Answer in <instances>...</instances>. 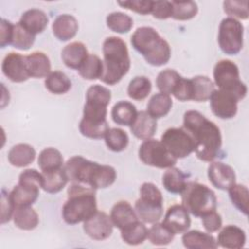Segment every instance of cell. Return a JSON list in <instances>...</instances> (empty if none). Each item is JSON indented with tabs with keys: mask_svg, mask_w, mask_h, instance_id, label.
I'll return each mask as SVG.
<instances>
[{
	"mask_svg": "<svg viewBox=\"0 0 249 249\" xmlns=\"http://www.w3.org/2000/svg\"><path fill=\"white\" fill-rule=\"evenodd\" d=\"M107 27L120 34L127 33L133 26V19L130 16L122 12H113L106 17Z\"/></svg>",
	"mask_w": 249,
	"mask_h": 249,
	"instance_id": "40",
	"label": "cell"
},
{
	"mask_svg": "<svg viewBox=\"0 0 249 249\" xmlns=\"http://www.w3.org/2000/svg\"><path fill=\"white\" fill-rule=\"evenodd\" d=\"M107 148L113 152H122L126 149L129 138L127 133L119 127H109L104 135Z\"/></svg>",
	"mask_w": 249,
	"mask_h": 249,
	"instance_id": "39",
	"label": "cell"
},
{
	"mask_svg": "<svg viewBox=\"0 0 249 249\" xmlns=\"http://www.w3.org/2000/svg\"><path fill=\"white\" fill-rule=\"evenodd\" d=\"M209 100L212 113L222 120L232 119L237 113V103L239 101L230 92L219 89H215Z\"/></svg>",
	"mask_w": 249,
	"mask_h": 249,
	"instance_id": "14",
	"label": "cell"
},
{
	"mask_svg": "<svg viewBox=\"0 0 249 249\" xmlns=\"http://www.w3.org/2000/svg\"><path fill=\"white\" fill-rule=\"evenodd\" d=\"M152 83L145 76H136L128 84L127 94L133 100L141 101L145 99L151 92Z\"/></svg>",
	"mask_w": 249,
	"mask_h": 249,
	"instance_id": "41",
	"label": "cell"
},
{
	"mask_svg": "<svg viewBox=\"0 0 249 249\" xmlns=\"http://www.w3.org/2000/svg\"><path fill=\"white\" fill-rule=\"evenodd\" d=\"M89 55L87 47L82 42H72L61 51V59L65 66L79 70Z\"/></svg>",
	"mask_w": 249,
	"mask_h": 249,
	"instance_id": "22",
	"label": "cell"
},
{
	"mask_svg": "<svg viewBox=\"0 0 249 249\" xmlns=\"http://www.w3.org/2000/svg\"><path fill=\"white\" fill-rule=\"evenodd\" d=\"M190 213L182 204H173L166 210L162 224L174 234L186 232L191 226Z\"/></svg>",
	"mask_w": 249,
	"mask_h": 249,
	"instance_id": "17",
	"label": "cell"
},
{
	"mask_svg": "<svg viewBox=\"0 0 249 249\" xmlns=\"http://www.w3.org/2000/svg\"><path fill=\"white\" fill-rule=\"evenodd\" d=\"M174 234L161 223H154L153 226L148 230L149 241L157 246L168 245L172 242Z\"/></svg>",
	"mask_w": 249,
	"mask_h": 249,
	"instance_id": "42",
	"label": "cell"
},
{
	"mask_svg": "<svg viewBox=\"0 0 249 249\" xmlns=\"http://www.w3.org/2000/svg\"><path fill=\"white\" fill-rule=\"evenodd\" d=\"M118 4L126 9L133 11L140 15L151 14L153 1L151 0H127V1H119Z\"/></svg>",
	"mask_w": 249,
	"mask_h": 249,
	"instance_id": "48",
	"label": "cell"
},
{
	"mask_svg": "<svg viewBox=\"0 0 249 249\" xmlns=\"http://www.w3.org/2000/svg\"><path fill=\"white\" fill-rule=\"evenodd\" d=\"M161 143L175 159L190 156L195 149V143L190 133L183 127L167 128L160 137Z\"/></svg>",
	"mask_w": 249,
	"mask_h": 249,
	"instance_id": "12",
	"label": "cell"
},
{
	"mask_svg": "<svg viewBox=\"0 0 249 249\" xmlns=\"http://www.w3.org/2000/svg\"><path fill=\"white\" fill-rule=\"evenodd\" d=\"M180 195L182 205L195 217L201 218L217 208L215 193L206 185L198 182H187L185 189Z\"/></svg>",
	"mask_w": 249,
	"mask_h": 249,
	"instance_id": "7",
	"label": "cell"
},
{
	"mask_svg": "<svg viewBox=\"0 0 249 249\" xmlns=\"http://www.w3.org/2000/svg\"><path fill=\"white\" fill-rule=\"evenodd\" d=\"M177 100L179 101H189L192 100V84L190 79L181 78L179 81L173 94Z\"/></svg>",
	"mask_w": 249,
	"mask_h": 249,
	"instance_id": "52",
	"label": "cell"
},
{
	"mask_svg": "<svg viewBox=\"0 0 249 249\" xmlns=\"http://www.w3.org/2000/svg\"><path fill=\"white\" fill-rule=\"evenodd\" d=\"M214 85L219 89L232 94L238 101L242 100L247 93L246 85L240 80L237 65L230 59L219 60L213 69Z\"/></svg>",
	"mask_w": 249,
	"mask_h": 249,
	"instance_id": "9",
	"label": "cell"
},
{
	"mask_svg": "<svg viewBox=\"0 0 249 249\" xmlns=\"http://www.w3.org/2000/svg\"><path fill=\"white\" fill-rule=\"evenodd\" d=\"M161 183L164 189L171 194H181L187 184L186 174L178 167H169L162 175Z\"/></svg>",
	"mask_w": 249,
	"mask_h": 249,
	"instance_id": "31",
	"label": "cell"
},
{
	"mask_svg": "<svg viewBox=\"0 0 249 249\" xmlns=\"http://www.w3.org/2000/svg\"><path fill=\"white\" fill-rule=\"evenodd\" d=\"M15 205L11 199L10 193L5 189H2L1 192V224L9 222L14 215Z\"/></svg>",
	"mask_w": 249,
	"mask_h": 249,
	"instance_id": "49",
	"label": "cell"
},
{
	"mask_svg": "<svg viewBox=\"0 0 249 249\" xmlns=\"http://www.w3.org/2000/svg\"><path fill=\"white\" fill-rule=\"evenodd\" d=\"M207 176L210 183L222 191H228L236 181L234 169L222 161H211L207 169Z\"/></svg>",
	"mask_w": 249,
	"mask_h": 249,
	"instance_id": "15",
	"label": "cell"
},
{
	"mask_svg": "<svg viewBox=\"0 0 249 249\" xmlns=\"http://www.w3.org/2000/svg\"><path fill=\"white\" fill-rule=\"evenodd\" d=\"M136 107L129 101L121 100L117 102L111 111V117L115 124L130 126L137 116Z\"/></svg>",
	"mask_w": 249,
	"mask_h": 249,
	"instance_id": "27",
	"label": "cell"
},
{
	"mask_svg": "<svg viewBox=\"0 0 249 249\" xmlns=\"http://www.w3.org/2000/svg\"><path fill=\"white\" fill-rule=\"evenodd\" d=\"M201 221L203 228L209 233L218 231L222 228V217L216 210L202 216Z\"/></svg>",
	"mask_w": 249,
	"mask_h": 249,
	"instance_id": "50",
	"label": "cell"
},
{
	"mask_svg": "<svg viewBox=\"0 0 249 249\" xmlns=\"http://www.w3.org/2000/svg\"><path fill=\"white\" fill-rule=\"evenodd\" d=\"M172 105L173 102L170 95L158 92L150 98L147 104V112L156 120L160 119L169 113Z\"/></svg>",
	"mask_w": 249,
	"mask_h": 249,
	"instance_id": "34",
	"label": "cell"
},
{
	"mask_svg": "<svg viewBox=\"0 0 249 249\" xmlns=\"http://www.w3.org/2000/svg\"><path fill=\"white\" fill-rule=\"evenodd\" d=\"M130 43L150 65L162 66L171 57L169 44L151 26L138 27L131 35Z\"/></svg>",
	"mask_w": 249,
	"mask_h": 249,
	"instance_id": "6",
	"label": "cell"
},
{
	"mask_svg": "<svg viewBox=\"0 0 249 249\" xmlns=\"http://www.w3.org/2000/svg\"><path fill=\"white\" fill-rule=\"evenodd\" d=\"M182 76L174 69H164L160 71L156 79V86L160 92L165 94H173Z\"/></svg>",
	"mask_w": 249,
	"mask_h": 249,
	"instance_id": "38",
	"label": "cell"
},
{
	"mask_svg": "<svg viewBox=\"0 0 249 249\" xmlns=\"http://www.w3.org/2000/svg\"><path fill=\"white\" fill-rule=\"evenodd\" d=\"M134 210L145 224H154L163 215V197L160 189L153 183L145 182L140 187V197L135 201Z\"/></svg>",
	"mask_w": 249,
	"mask_h": 249,
	"instance_id": "8",
	"label": "cell"
},
{
	"mask_svg": "<svg viewBox=\"0 0 249 249\" xmlns=\"http://www.w3.org/2000/svg\"><path fill=\"white\" fill-rule=\"evenodd\" d=\"M18 23L28 32L36 36L47 28L49 18L44 11L39 9H29L21 15Z\"/></svg>",
	"mask_w": 249,
	"mask_h": 249,
	"instance_id": "21",
	"label": "cell"
},
{
	"mask_svg": "<svg viewBox=\"0 0 249 249\" xmlns=\"http://www.w3.org/2000/svg\"><path fill=\"white\" fill-rule=\"evenodd\" d=\"M190 80L192 84V100L196 102L209 100L212 92L215 90V85L210 78L198 75Z\"/></svg>",
	"mask_w": 249,
	"mask_h": 249,
	"instance_id": "30",
	"label": "cell"
},
{
	"mask_svg": "<svg viewBox=\"0 0 249 249\" xmlns=\"http://www.w3.org/2000/svg\"><path fill=\"white\" fill-rule=\"evenodd\" d=\"M111 90L100 85L90 86L86 92L83 118L79 124L82 135L91 139H101L109 128L107 108L111 101Z\"/></svg>",
	"mask_w": 249,
	"mask_h": 249,
	"instance_id": "2",
	"label": "cell"
},
{
	"mask_svg": "<svg viewBox=\"0 0 249 249\" xmlns=\"http://www.w3.org/2000/svg\"><path fill=\"white\" fill-rule=\"evenodd\" d=\"M25 63L28 75L31 78H46L51 73L50 58L42 52H33L25 55Z\"/></svg>",
	"mask_w": 249,
	"mask_h": 249,
	"instance_id": "24",
	"label": "cell"
},
{
	"mask_svg": "<svg viewBox=\"0 0 249 249\" xmlns=\"http://www.w3.org/2000/svg\"><path fill=\"white\" fill-rule=\"evenodd\" d=\"M103 75L100 80L109 86L118 84L130 69V57L125 42L117 36L107 37L102 45Z\"/></svg>",
	"mask_w": 249,
	"mask_h": 249,
	"instance_id": "5",
	"label": "cell"
},
{
	"mask_svg": "<svg viewBox=\"0 0 249 249\" xmlns=\"http://www.w3.org/2000/svg\"><path fill=\"white\" fill-rule=\"evenodd\" d=\"M182 242L188 249H216L218 247L217 240L212 234L197 230L184 232Z\"/></svg>",
	"mask_w": 249,
	"mask_h": 249,
	"instance_id": "25",
	"label": "cell"
},
{
	"mask_svg": "<svg viewBox=\"0 0 249 249\" xmlns=\"http://www.w3.org/2000/svg\"><path fill=\"white\" fill-rule=\"evenodd\" d=\"M151 14L155 18L167 19L172 15L171 1H153Z\"/></svg>",
	"mask_w": 249,
	"mask_h": 249,
	"instance_id": "51",
	"label": "cell"
},
{
	"mask_svg": "<svg viewBox=\"0 0 249 249\" xmlns=\"http://www.w3.org/2000/svg\"><path fill=\"white\" fill-rule=\"evenodd\" d=\"M38 165L42 172L52 171L63 167V157L55 148H45L38 157Z\"/></svg>",
	"mask_w": 249,
	"mask_h": 249,
	"instance_id": "35",
	"label": "cell"
},
{
	"mask_svg": "<svg viewBox=\"0 0 249 249\" xmlns=\"http://www.w3.org/2000/svg\"><path fill=\"white\" fill-rule=\"evenodd\" d=\"M139 160L146 165L157 168H169L176 164L175 159L161 141L150 138L144 140L138 149Z\"/></svg>",
	"mask_w": 249,
	"mask_h": 249,
	"instance_id": "11",
	"label": "cell"
},
{
	"mask_svg": "<svg viewBox=\"0 0 249 249\" xmlns=\"http://www.w3.org/2000/svg\"><path fill=\"white\" fill-rule=\"evenodd\" d=\"M148 230L145 223L137 220L121 230V237L124 243L136 246L142 244L147 239Z\"/></svg>",
	"mask_w": 249,
	"mask_h": 249,
	"instance_id": "29",
	"label": "cell"
},
{
	"mask_svg": "<svg viewBox=\"0 0 249 249\" xmlns=\"http://www.w3.org/2000/svg\"><path fill=\"white\" fill-rule=\"evenodd\" d=\"M79 29V23L76 18L69 14H62L55 18L52 24V30L54 37L62 42L73 39Z\"/></svg>",
	"mask_w": 249,
	"mask_h": 249,
	"instance_id": "18",
	"label": "cell"
},
{
	"mask_svg": "<svg viewBox=\"0 0 249 249\" xmlns=\"http://www.w3.org/2000/svg\"><path fill=\"white\" fill-rule=\"evenodd\" d=\"M229 196L232 204L244 215H248V201L249 192L246 186L241 184H234L229 190Z\"/></svg>",
	"mask_w": 249,
	"mask_h": 249,
	"instance_id": "44",
	"label": "cell"
},
{
	"mask_svg": "<svg viewBox=\"0 0 249 249\" xmlns=\"http://www.w3.org/2000/svg\"><path fill=\"white\" fill-rule=\"evenodd\" d=\"M95 191L84 184L71 183L61 211L62 219L66 224L76 225L85 222L97 211Z\"/></svg>",
	"mask_w": 249,
	"mask_h": 249,
	"instance_id": "4",
	"label": "cell"
},
{
	"mask_svg": "<svg viewBox=\"0 0 249 249\" xmlns=\"http://www.w3.org/2000/svg\"><path fill=\"white\" fill-rule=\"evenodd\" d=\"M35 42V35L24 29L18 22L14 25V33L11 45L18 50L27 51Z\"/></svg>",
	"mask_w": 249,
	"mask_h": 249,
	"instance_id": "45",
	"label": "cell"
},
{
	"mask_svg": "<svg viewBox=\"0 0 249 249\" xmlns=\"http://www.w3.org/2000/svg\"><path fill=\"white\" fill-rule=\"evenodd\" d=\"M131 133L138 139L147 140L152 138L158 128L157 120L153 118L147 111H140L129 126Z\"/></svg>",
	"mask_w": 249,
	"mask_h": 249,
	"instance_id": "19",
	"label": "cell"
},
{
	"mask_svg": "<svg viewBox=\"0 0 249 249\" xmlns=\"http://www.w3.org/2000/svg\"><path fill=\"white\" fill-rule=\"evenodd\" d=\"M110 218L114 227L120 231L139 220L134 208L125 200H121L114 204L111 209Z\"/></svg>",
	"mask_w": 249,
	"mask_h": 249,
	"instance_id": "23",
	"label": "cell"
},
{
	"mask_svg": "<svg viewBox=\"0 0 249 249\" xmlns=\"http://www.w3.org/2000/svg\"><path fill=\"white\" fill-rule=\"evenodd\" d=\"M171 18L176 20L192 19L198 12L197 4L195 1H171Z\"/></svg>",
	"mask_w": 249,
	"mask_h": 249,
	"instance_id": "43",
	"label": "cell"
},
{
	"mask_svg": "<svg viewBox=\"0 0 249 249\" xmlns=\"http://www.w3.org/2000/svg\"><path fill=\"white\" fill-rule=\"evenodd\" d=\"M18 183L33 188L42 189L43 186V174L34 168H28L23 170L18 177Z\"/></svg>",
	"mask_w": 249,
	"mask_h": 249,
	"instance_id": "47",
	"label": "cell"
},
{
	"mask_svg": "<svg viewBox=\"0 0 249 249\" xmlns=\"http://www.w3.org/2000/svg\"><path fill=\"white\" fill-rule=\"evenodd\" d=\"M13 221L17 228L23 231L34 230L39 224V216L31 206L15 208Z\"/></svg>",
	"mask_w": 249,
	"mask_h": 249,
	"instance_id": "32",
	"label": "cell"
},
{
	"mask_svg": "<svg viewBox=\"0 0 249 249\" xmlns=\"http://www.w3.org/2000/svg\"><path fill=\"white\" fill-rule=\"evenodd\" d=\"M71 81L61 71H53L45 79L46 89L53 94H64L71 89Z\"/></svg>",
	"mask_w": 249,
	"mask_h": 249,
	"instance_id": "37",
	"label": "cell"
},
{
	"mask_svg": "<svg viewBox=\"0 0 249 249\" xmlns=\"http://www.w3.org/2000/svg\"><path fill=\"white\" fill-rule=\"evenodd\" d=\"M3 74L14 83H22L30 77L27 72L25 55L18 53H9L2 61Z\"/></svg>",
	"mask_w": 249,
	"mask_h": 249,
	"instance_id": "16",
	"label": "cell"
},
{
	"mask_svg": "<svg viewBox=\"0 0 249 249\" xmlns=\"http://www.w3.org/2000/svg\"><path fill=\"white\" fill-rule=\"evenodd\" d=\"M114 225L103 211H96L91 217L83 222V230L85 233L93 240H104L113 233Z\"/></svg>",
	"mask_w": 249,
	"mask_h": 249,
	"instance_id": "13",
	"label": "cell"
},
{
	"mask_svg": "<svg viewBox=\"0 0 249 249\" xmlns=\"http://www.w3.org/2000/svg\"><path fill=\"white\" fill-rule=\"evenodd\" d=\"M36 157L35 149L25 143H19L13 146L8 153L9 162L16 167H24L32 163Z\"/></svg>",
	"mask_w": 249,
	"mask_h": 249,
	"instance_id": "26",
	"label": "cell"
},
{
	"mask_svg": "<svg viewBox=\"0 0 249 249\" xmlns=\"http://www.w3.org/2000/svg\"><path fill=\"white\" fill-rule=\"evenodd\" d=\"M39 195L40 189L29 187L19 183H18V185H16L10 192L11 199L15 205V208L31 206L37 200Z\"/></svg>",
	"mask_w": 249,
	"mask_h": 249,
	"instance_id": "28",
	"label": "cell"
},
{
	"mask_svg": "<svg viewBox=\"0 0 249 249\" xmlns=\"http://www.w3.org/2000/svg\"><path fill=\"white\" fill-rule=\"evenodd\" d=\"M218 246L227 249H240L246 243L245 231L237 226H225L217 237Z\"/></svg>",
	"mask_w": 249,
	"mask_h": 249,
	"instance_id": "20",
	"label": "cell"
},
{
	"mask_svg": "<svg viewBox=\"0 0 249 249\" xmlns=\"http://www.w3.org/2000/svg\"><path fill=\"white\" fill-rule=\"evenodd\" d=\"M63 168L71 183L84 184L94 190L108 188L117 179V171L113 166L99 164L82 156L68 159Z\"/></svg>",
	"mask_w": 249,
	"mask_h": 249,
	"instance_id": "3",
	"label": "cell"
},
{
	"mask_svg": "<svg viewBox=\"0 0 249 249\" xmlns=\"http://www.w3.org/2000/svg\"><path fill=\"white\" fill-rule=\"evenodd\" d=\"M224 12L235 19H247L249 17L248 12V1H235V0H226L223 3Z\"/></svg>",
	"mask_w": 249,
	"mask_h": 249,
	"instance_id": "46",
	"label": "cell"
},
{
	"mask_svg": "<svg viewBox=\"0 0 249 249\" xmlns=\"http://www.w3.org/2000/svg\"><path fill=\"white\" fill-rule=\"evenodd\" d=\"M14 23L6 18H1L0 21V47L5 48L12 43L14 33Z\"/></svg>",
	"mask_w": 249,
	"mask_h": 249,
	"instance_id": "53",
	"label": "cell"
},
{
	"mask_svg": "<svg viewBox=\"0 0 249 249\" xmlns=\"http://www.w3.org/2000/svg\"><path fill=\"white\" fill-rule=\"evenodd\" d=\"M103 61L99 56L93 53H89L87 59L79 68V75L89 81L100 79L103 75Z\"/></svg>",
	"mask_w": 249,
	"mask_h": 249,
	"instance_id": "36",
	"label": "cell"
},
{
	"mask_svg": "<svg viewBox=\"0 0 249 249\" xmlns=\"http://www.w3.org/2000/svg\"><path fill=\"white\" fill-rule=\"evenodd\" d=\"M244 27L232 18H225L219 25L218 44L221 51L229 55L237 54L243 47Z\"/></svg>",
	"mask_w": 249,
	"mask_h": 249,
	"instance_id": "10",
	"label": "cell"
},
{
	"mask_svg": "<svg viewBox=\"0 0 249 249\" xmlns=\"http://www.w3.org/2000/svg\"><path fill=\"white\" fill-rule=\"evenodd\" d=\"M43 174V186L42 189L49 194L59 193L68 183V177L63 167L42 172Z\"/></svg>",
	"mask_w": 249,
	"mask_h": 249,
	"instance_id": "33",
	"label": "cell"
},
{
	"mask_svg": "<svg viewBox=\"0 0 249 249\" xmlns=\"http://www.w3.org/2000/svg\"><path fill=\"white\" fill-rule=\"evenodd\" d=\"M183 128L194 140V152L197 159L210 162L220 156L222 134L215 123L196 110H189L184 114Z\"/></svg>",
	"mask_w": 249,
	"mask_h": 249,
	"instance_id": "1",
	"label": "cell"
}]
</instances>
